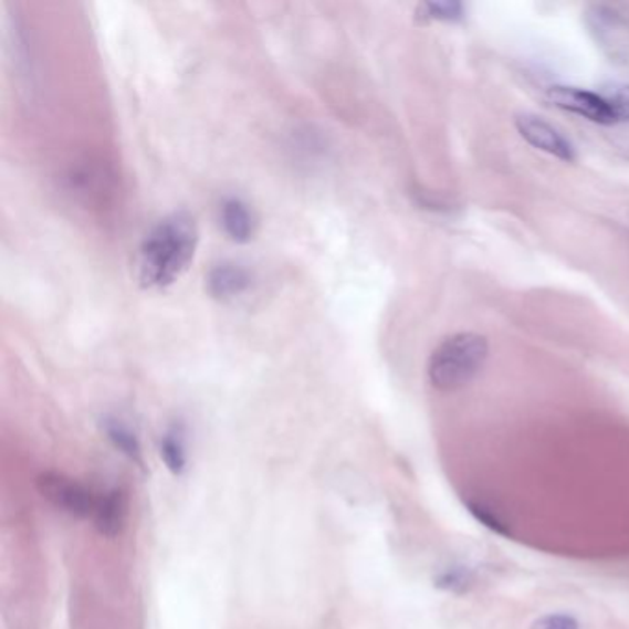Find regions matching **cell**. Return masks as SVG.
Segmentation results:
<instances>
[{
	"label": "cell",
	"mask_w": 629,
	"mask_h": 629,
	"mask_svg": "<svg viewBox=\"0 0 629 629\" xmlns=\"http://www.w3.org/2000/svg\"><path fill=\"white\" fill-rule=\"evenodd\" d=\"M200 231L187 212L163 218L140 242L137 270L145 289H165L184 275L195 259Z\"/></svg>",
	"instance_id": "6da1fadb"
},
{
	"label": "cell",
	"mask_w": 629,
	"mask_h": 629,
	"mask_svg": "<svg viewBox=\"0 0 629 629\" xmlns=\"http://www.w3.org/2000/svg\"><path fill=\"white\" fill-rule=\"evenodd\" d=\"M490 342L479 333H457L441 342L429 358L430 385L440 391H457L468 386L484 368Z\"/></svg>",
	"instance_id": "7a4b0ae2"
},
{
	"label": "cell",
	"mask_w": 629,
	"mask_h": 629,
	"mask_svg": "<svg viewBox=\"0 0 629 629\" xmlns=\"http://www.w3.org/2000/svg\"><path fill=\"white\" fill-rule=\"evenodd\" d=\"M584 23L601 54L611 63H629V15L611 4H589Z\"/></svg>",
	"instance_id": "3957f363"
},
{
	"label": "cell",
	"mask_w": 629,
	"mask_h": 629,
	"mask_svg": "<svg viewBox=\"0 0 629 629\" xmlns=\"http://www.w3.org/2000/svg\"><path fill=\"white\" fill-rule=\"evenodd\" d=\"M38 488L46 501H51L57 510L71 513L74 517L93 518L98 496L90 488L69 479L65 474L45 473L38 479Z\"/></svg>",
	"instance_id": "277c9868"
},
{
	"label": "cell",
	"mask_w": 629,
	"mask_h": 629,
	"mask_svg": "<svg viewBox=\"0 0 629 629\" xmlns=\"http://www.w3.org/2000/svg\"><path fill=\"white\" fill-rule=\"evenodd\" d=\"M515 128L530 146L545 151L548 156L562 159V161H576V148L573 143L557 129L554 124L534 113H521L515 117Z\"/></svg>",
	"instance_id": "5b68a950"
},
{
	"label": "cell",
	"mask_w": 629,
	"mask_h": 629,
	"mask_svg": "<svg viewBox=\"0 0 629 629\" xmlns=\"http://www.w3.org/2000/svg\"><path fill=\"white\" fill-rule=\"evenodd\" d=\"M548 102L563 112L587 118L590 123L612 126L611 109L598 91L581 90L573 85H554L548 90Z\"/></svg>",
	"instance_id": "8992f818"
},
{
	"label": "cell",
	"mask_w": 629,
	"mask_h": 629,
	"mask_svg": "<svg viewBox=\"0 0 629 629\" xmlns=\"http://www.w3.org/2000/svg\"><path fill=\"white\" fill-rule=\"evenodd\" d=\"M251 286V273L237 262H222L207 275V292L218 301H231L245 294Z\"/></svg>",
	"instance_id": "52a82bcc"
},
{
	"label": "cell",
	"mask_w": 629,
	"mask_h": 629,
	"mask_svg": "<svg viewBox=\"0 0 629 629\" xmlns=\"http://www.w3.org/2000/svg\"><path fill=\"white\" fill-rule=\"evenodd\" d=\"M220 222L229 239L245 244L255 234L256 222L250 206L240 198H228L220 207Z\"/></svg>",
	"instance_id": "ba28073f"
},
{
	"label": "cell",
	"mask_w": 629,
	"mask_h": 629,
	"mask_svg": "<svg viewBox=\"0 0 629 629\" xmlns=\"http://www.w3.org/2000/svg\"><path fill=\"white\" fill-rule=\"evenodd\" d=\"M126 513H128L126 496L118 490L107 491L98 496L93 521L102 535L115 537L123 532Z\"/></svg>",
	"instance_id": "9c48e42d"
},
{
	"label": "cell",
	"mask_w": 629,
	"mask_h": 629,
	"mask_svg": "<svg viewBox=\"0 0 629 629\" xmlns=\"http://www.w3.org/2000/svg\"><path fill=\"white\" fill-rule=\"evenodd\" d=\"M468 7L458 0H430L419 4L416 19L419 23H460Z\"/></svg>",
	"instance_id": "30bf717a"
},
{
	"label": "cell",
	"mask_w": 629,
	"mask_h": 629,
	"mask_svg": "<svg viewBox=\"0 0 629 629\" xmlns=\"http://www.w3.org/2000/svg\"><path fill=\"white\" fill-rule=\"evenodd\" d=\"M598 93L611 109L615 124H629V82H609Z\"/></svg>",
	"instance_id": "8fae6325"
},
{
	"label": "cell",
	"mask_w": 629,
	"mask_h": 629,
	"mask_svg": "<svg viewBox=\"0 0 629 629\" xmlns=\"http://www.w3.org/2000/svg\"><path fill=\"white\" fill-rule=\"evenodd\" d=\"M161 458L172 473H184L185 465H187V452H185L184 432L178 427H174L163 436Z\"/></svg>",
	"instance_id": "7c38bea8"
},
{
	"label": "cell",
	"mask_w": 629,
	"mask_h": 629,
	"mask_svg": "<svg viewBox=\"0 0 629 629\" xmlns=\"http://www.w3.org/2000/svg\"><path fill=\"white\" fill-rule=\"evenodd\" d=\"M107 438L113 441V445L117 447L118 451L128 454L134 460H139L140 445L139 440L135 432H132L128 424H124L120 419H107L106 421Z\"/></svg>",
	"instance_id": "4fadbf2b"
},
{
	"label": "cell",
	"mask_w": 629,
	"mask_h": 629,
	"mask_svg": "<svg viewBox=\"0 0 629 629\" xmlns=\"http://www.w3.org/2000/svg\"><path fill=\"white\" fill-rule=\"evenodd\" d=\"M474 576L469 568L454 567L441 573L436 578V587L451 593H465L473 585Z\"/></svg>",
	"instance_id": "5bb4252c"
},
{
	"label": "cell",
	"mask_w": 629,
	"mask_h": 629,
	"mask_svg": "<svg viewBox=\"0 0 629 629\" xmlns=\"http://www.w3.org/2000/svg\"><path fill=\"white\" fill-rule=\"evenodd\" d=\"M468 510L480 524H484L485 528H490L491 532L499 535H506V537L510 535L507 524L491 507L484 506L482 502L468 501Z\"/></svg>",
	"instance_id": "9a60e30c"
},
{
	"label": "cell",
	"mask_w": 629,
	"mask_h": 629,
	"mask_svg": "<svg viewBox=\"0 0 629 629\" xmlns=\"http://www.w3.org/2000/svg\"><path fill=\"white\" fill-rule=\"evenodd\" d=\"M532 629H579V623L578 620L570 617V615L556 612V615H546V617H541L539 620H535Z\"/></svg>",
	"instance_id": "2e32d148"
}]
</instances>
